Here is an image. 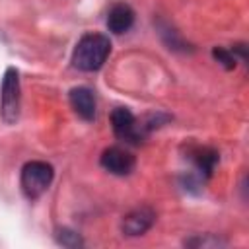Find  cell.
<instances>
[{
    "label": "cell",
    "instance_id": "cell-8",
    "mask_svg": "<svg viewBox=\"0 0 249 249\" xmlns=\"http://www.w3.org/2000/svg\"><path fill=\"white\" fill-rule=\"evenodd\" d=\"M70 105L74 109V113L84 119V121H93L95 119V95L89 88L86 86H78L70 89Z\"/></svg>",
    "mask_w": 249,
    "mask_h": 249
},
{
    "label": "cell",
    "instance_id": "cell-6",
    "mask_svg": "<svg viewBox=\"0 0 249 249\" xmlns=\"http://www.w3.org/2000/svg\"><path fill=\"white\" fill-rule=\"evenodd\" d=\"M156 222V212L150 208V206H138L134 208L132 212H128L123 222H121V230L124 235H142L146 233Z\"/></svg>",
    "mask_w": 249,
    "mask_h": 249
},
{
    "label": "cell",
    "instance_id": "cell-9",
    "mask_svg": "<svg viewBox=\"0 0 249 249\" xmlns=\"http://www.w3.org/2000/svg\"><path fill=\"white\" fill-rule=\"evenodd\" d=\"M134 23V12L128 4H113L109 14H107V27L111 33L115 35H121V33H126Z\"/></svg>",
    "mask_w": 249,
    "mask_h": 249
},
{
    "label": "cell",
    "instance_id": "cell-1",
    "mask_svg": "<svg viewBox=\"0 0 249 249\" xmlns=\"http://www.w3.org/2000/svg\"><path fill=\"white\" fill-rule=\"evenodd\" d=\"M111 53V41L103 33H86L72 51V66L82 72L99 70Z\"/></svg>",
    "mask_w": 249,
    "mask_h": 249
},
{
    "label": "cell",
    "instance_id": "cell-12",
    "mask_svg": "<svg viewBox=\"0 0 249 249\" xmlns=\"http://www.w3.org/2000/svg\"><path fill=\"white\" fill-rule=\"evenodd\" d=\"M185 245L189 247H220V245H226V241L214 237V235H196V237H191V239H185Z\"/></svg>",
    "mask_w": 249,
    "mask_h": 249
},
{
    "label": "cell",
    "instance_id": "cell-10",
    "mask_svg": "<svg viewBox=\"0 0 249 249\" xmlns=\"http://www.w3.org/2000/svg\"><path fill=\"white\" fill-rule=\"evenodd\" d=\"M212 56L226 68V70H233L235 62H237V54L233 53V49H224V47H214L212 49Z\"/></svg>",
    "mask_w": 249,
    "mask_h": 249
},
{
    "label": "cell",
    "instance_id": "cell-2",
    "mask_svg": "<svg viewBox=\"0 0 249 249\" xmlns=\"http://www.w3.org/2000/svg\"><path fill=\"white\" fill-rule=\"evenodd\" d=\"M54 177V169L51 163L47 161H27L21 169V177H19V185L23 195L29 200H37L53 183Z\"/></svg>",
    "mask_w": 249,
    "mask_h": 249
},
{
    "label": "cell",
    "instance_id": "cell-4",
    "mask_svg": "<svg viewBox=\"0 0 249 249\" xmlns=\"http://www.w3.org/2000/svg\"><path fill=\"white\" fill-rule=\"evenodd\" d=\"M111 126L113 132L119 140L128 142V144H140L144 138V130L138 124L136 117L126 109V107H117L111 113Z\"/></svg>",
    "mask_w": 249,
    "mask_h": 249
},
{
    "label": "cell",
    "instance_id": "cell-3",
    "mask_svg": "<svg viewBox=\"0 0 249 249\" xmlns=\"http://www.w3.org/2000/svg\"><path fill=\"white\" fill-rule=\"evenodd\" d=\"M21 88H19V72L10 66L4 72L2 78V89H0V113L6 124H14L19 117L21 107Z\"/></svg>",
    "mask_w": 249,
    "mask_h": 249
},
{
    "label": "cell",
    "instance_id": "cell-7",
    "mask_svg": "<svg viewBox=\"0 0 249 249\" xmlns=\"http://www.w3.org/2000/svg\"><path fill=\"white\" fill-rule=\"evenodd\" d=\"M187 158L195 163V167L202 179L210 177L218 163V152L208 146H198V144H191L187 148Z\"/></svg>",
    "mask_w": 249,
    "mask_h": 249
},
{
    "label": "cell",
    "instance_id": "cell-5",
    "mask_svg": "<svg viewBox=\"0 0 249 249\" xmlns=\"http://www.w3.org/2000/svg\"><path fill=\"white\" fill-rule=\"evenodd\" d=\"M99 163L105 171L123 177V175H128L134 169L136 160L128 150H124L121 146H111V148L103 150V154L99 158Z\"/></svg>",
    "mask_w": 249,
    "mask_h": 249
},
{
    "label": "cell",
    "instance_id": "cell-11",
    "mask_svg": "<svg viewBox=\"0 0 249 249\" xmlns=\"http://www.w3.org/2000/svg\"><path fill=\"white\" fill-rule=\"evenodd\" d=\"M56 241H58L62 247H70V249H74V247H82V245H84L82 237H80L76 231L68 230V228H62V230L56 231Z\"/></svg>",
    "mask_w": 249,
    "mask_h": 249
}]
</instances>
